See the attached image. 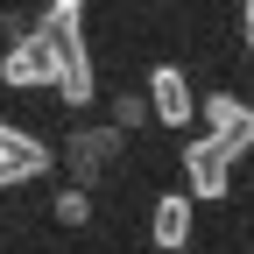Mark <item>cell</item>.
I'll return each mask as SVG.
<instances>
[{
	"mask_svg": "<svg viewBox=\"0 0 254 254\" xmlns=\"http://www.w3.org/2000/svg\"><path fill=\"white\" fill-rule=\"evenodd\" d=\"M36 28H43L50 57H57V92H64V106H92V50H85V21L64 14V7H50Z\"/></svg>",
	"mask_w": 254,
	"mask_h": 254,
	"instance_id": "obj_1",
	"label": "cell"
},
{
	"mask_svg": "<svg viewBox=\"0 0 254 254\" xmlns=\"http://www.w3.org/2000/svg\"><path fill=\"white\" fill-rule=\"evenodd\" d=\"M198 113H205L212 148L226 155V163H240V155L254 148V106L240 99V92H226V85H219V92H205V99H198Z\"/></svg>",
	"mask_w": 254,
	"mask_h": 254,
	"instance_id": "obj_2",
	"label": "cell"
},
{
	"mask_svg": "<svg viewBox=\"0 0 254 254\" xmlns=\"http://www.w3.org/2000/svg\"><path fill=\"white\" fill-rule=\"evenodd\" d=\"M184 190H190V198H226V190H233V163L212 148V134L184 141Z\"/></svg>",
	"mask_w": 254,
	"mask_h": 254,
	"instance_id": "obj_3",
	"label": "cell"
},
{
	"mask_svg": "<svg viewBox=\"0 0 254 254\" xmlns=\"http://www.w3.org/2000/svg\"><path fill=\"white\" fill-rule=\"evenodd\" d=\"M0 78H7V85H57V57H50V43H43V28H28L21 43H7Z\"/></svg>",
	"mask_w": 254,
	"mask_h": 254,
	"instance_id": "obj_4",
	"label": "cell"
},
{
	"mask_svg": "<svg viewBox=\"0 0 254 254\" xmlns=\"http://www.w3.org/2000/svg\"><path fill=\"white\" fill-rule=\"evenodd\" d=\"M148 113L163 127H184L190 113H198V99H190V78L177 71V64H155L148 71Z\"/></svg>",
	"mask_w": 254,
	"mask_h": 254,
	"instance_id": "obj_5",
	"label": "cell"
},
{
	"mask_svg": "<svg viewBox=\"0 0 254 254\" xmlns=\"http://www.w3.org/2000/svg\"><path fill=\"white\" fill-rule=\"evenodd\" d=\"M148 240H155V254L190 247V190H163V198H155V212H148Z\"/></svg>",
	"mask_w": 254,
	"mask_h": 254,
	"instance_id": "obj_6",
	"label": "cell"
},
{
	"mask_svg": "<svg viewBox=\"0 0 254 254\" xmlns=\"http://www.w3.org/2000/svg\"><path fill=\"white\" fill-rule=\"evenodd\" d=\"M43 170H50V148L14 127V134L0 141V190H14V184H28V177H43Z\"/></svg>",
	"mask_w": 254,
	"mask_h": 254,
	"instance_id": "obj_7",
	"label": "cell"
},
{
	"mask_svg": "<svg viewBox=\"0 0 254 254\" xmlns=\"http://www.w3.org/2000/svg\"><path fill=\"white\" fill-rule=\"evenodd\" d=\"M113 148H120V134H113V127H85V134L71 141V163H78V177H92V170H99Z\"/></svg>",
	"mask_w": 254,
	"mask_h": 254,
	"instance_id": "obj_8",
	"label": "cell"
},
{
	"mask_svg": "<svg viewBox=\"0 0 254 254\" xmlns=\"http://www.w3.org/2000/svg\"><path fill=\"white\" fill-rule=\"evenodd\" d=\"M57 219H64V226H85V219H92V198H85V184L57 190Z\"/></svg>",
	"mask_w": 254,
	"mask_h": 254,
	"instance_id": "obj_9",
	"label": "cell"
},
{
	"mask_svg": "<svg viewBox=\"0 0 254 254\" xmlns=\"http://www.w3.org/2000/svg\"><path fill=\"white\" fill-rule=\"evenodd\" d=\"M113 120H120V127H141V120H148V92H127V99H113Z\"/></svg>",
	"mask_w": 254,
	"mask_h": 254,
	"instance_id": "obj_10",
	"label": "cell"
},
{
	"mask_svg": "<svg viewBox=\"0 0 254 254\" xmlns=\"http://www.w3.org/2000/svg\"><path fill=\"white\" fill-rule=\"evenodd\" d=\"M240 36H247V50H254V0L240 7Z\"/></svg>",
	"mask_w": 254,
	"mask_h": 254,
	"instance_id": "obj_11",
	"label": "cell"
},
{
	"mask_svg": "<svg viewBox=\"0 0 254 254\" xmlns=\"http://www.w3.org/2000/svg\"><path fill=\"white\" fill-rule=\"evenodd\" d=\"M50 7H64V14H85V0H50Z\"/></svg>",
	"mask_w": 254,
	"mask_h": 254,
	"instance_id": "obj_12",
	"label": "cell"
},
{
	"mask_svg": "<svg viewBox=\"0 0 254 254\" xmlns=\"http://www.w3.org/2000/svg\"><path fill=\"white\" fill-rule=\"evenodd\" d=\"M7 134H14V127H7V120H0V141H7Z\"/></svg>",
	"mask_w": 254,
	"mask_h": 254,
	"instance_id": "obj_13",
	"label": "cell"
},
{
	"mask_svg": "<svg viewBox=\"0 0 254 254\" xmlns=\"http://www.w3.org/2000/svg\"><path fill=\"white\" fill-rule=\"evenodd\" d=\"M177 254H198V247H177Z\"/></svg>",
	"mask_w": 254,
	"mask_h": 254,
	"instance_id": "obj_14",
	"label": "cell"
}]
</instances>
